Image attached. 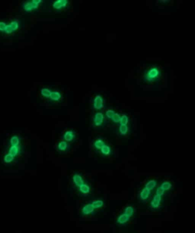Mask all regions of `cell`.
I'll return each instance as SVG.
<instances>
[{
    "label": "cell",
    "mask_w": 195,
    "mask_h": 233,
    "mask_svg": "<svg viewBox=\"0 0 195 233\" xmlns=\"http://www.w3.org/2000/svg\"><path fill=\"white\" fill-rule=\"evenodd\" d=\"M62 98V94L58 91H53L51 92L50 99L52 101H58Z\"/></svg>",
    "instance_id": "obj_15"
},
{
    "label": "cell",
    "mask_w": 195,
    "mask_h": 233,
    "mask_svg": "<svg viewBox=\"0 0 195 233\" xmlns=\"http://www.w3.org/2000/svg\"><path fill=\"white\" fill-rule=\"evenodd\" d=\"M10 146H19L20 139L17 135H14L11 137L9 141Z\"/></svg>",
    "instance_id": "obj_18"
},
{
    "label": "cell",
    "mask_w": 195,
    "mask_h": 233,
    "mask_svg": "<svg viewBox=\"0 0 195 233\" xmlns=\"http://www.w3.org/2000/svg\"><path fill=\"white\" fill-rule=\"evenodd\" d=\"M120 115L119 114L116 113L112 117V118L111 119L112 120V121L114 123H119L120 119Z\"/></svg>",
    "instance_id": "obj_28"
},
{
    "label": "cell",
    "mask_w": 195,
    "mask_h": 233,
    "mask_svg": "<svg viewBox=\"0 0 195 233\" xmlns=\"http://www.w3.org/2000/svg\"><path fill=\"white\" fill-rule=\"evenodd\" d=\"M94 210H95V209L92 207L91 204L90 203V204H86L85 205H84L82 207L81 212L83 215L88 216V215H90V214H92L94 213Z\"/></svg>",
    "instance_id": "obj_8"
},
{
    "label": "cell",
    "mask_w": 195,
    "mask_h": 233,
    "mask_svg": "<svg viewBox=\"0 0 195 233\" xmlns=\"http://www.w3.org/2000/svg\"><path fill=\"white\" fill-rule=\"evenodd\" d=\"M69 3V1L67 0H57L53 4V7L57 10H60L63 8H65Z\"/></svg>",
    "instance_id": "obj_6"
},
{
    "label": "cell",
    "mask_w": 195,
    "mask_h": 233,
    "mask_svg": "<svg viewBox=\"0 0 195 233\" xmlns=\"http://www.w3.org/2000/svg\"><path fill=\"white\" fill-rule=\"evenodd\" d=\"M159 75L160 71L157 68H152L146 73L144 77L147 81L152 82L157 79Z\"/></svg>",
    "instance_id": "obj_1"
},
{
    "label": "cell",
    "mask_w": 195,
    "mask_h": 233,
    "mask_svg": "<svg viewBox=\"0 0 195 233\" xmlns=\"http://www.w3.org/2000/svg\"><path fill=\"white\" fill-rule=\"evenodd\" d=\"M116 113V112L111 109H109L105 112V116H107L108 119H111L113 116Z\"/></svg>",
    "instance_id": "obj_27"
},
{
    "label": "cell",
    "mask_w": 195,
    "mask_h": 233,
    "mask_svg": "<svg viewBox=\"0 0 195 233\" xmlns=\"http://www.w3.org/2000/svg\"><path fill=\"white\" fill-rule=\"evenodd\" d=\"M21 151L20 146H10L8 150V153L12 155L14 157L17 156Z\"/></svg>",
    "instance_id": "obj_12"
},
{
    "label": "cell",
    "mask_w": 195,
    "mask_h": 233,
    "mask_svg": "<svg viewBox=\"0 0 195 233\" xmlns=\"http://www.w3.org/2000/svg\"><path fill=\"white\" fill-rule=\"evenodd\" d=\"M134 212H135L134 208L131 206H127L124 209V213H125L126 214H127V216H128L130 217H131L134 214Z\"/></svg>",
    "instance_id": "obj_21"
},
{
    "label": "cell",
    "mask_w": 195,
    "mask_h": 233,
    "mask_svg": "<svg viewBox=\"0 0 195 233\" xmlns=\"http://www.w3.org/2000/svg\"><path fill=\"white\" fill-rule=\"evenodd\" d=\"M51 90L48 88H42L41 90V95L45 98H50L51 94Z\"/></svg>",
    "instance_id": "obj_22"
},
{
    "label": "cell",
    "mask_w": 195,
    "mask_h": 233,
    "mask_svg": "<svg viewBox=\"0 0 195 233\" xmlns=\"http://www.w3.org/2000/svg\"><path fill=\"white\" fill-rule=\"evenodd\" d=\"M15 157H14L12 155H11L9 153H8L4 156L3 161L5 163H10L15 160Z\"/></svg>",
    "instance_id": "obj_25"
},
{
    "label": "cell",
    "mask_w": 195,
    "mask_h": 233,
    "mask_svg": "<svg viewBox=\"0 0 195 233\" xmlns=\"http://www.w3.org/2000/svg\"><path fill=\"white\" fill-rule=\"evenodd\" d=\"M57 150L60 151V152H65L67 151V150L69 148V145L68 143L65 142V141H60L58 144H57Z\"/></svg>",
    "instance_id": "obj_13"
},
{
    "label": "cell",
    "mask_w": 195,
    "mask_h": 233,
    "mask_svg": "<svg viewBox=\"0 0 195 233\" xmlns=\"http://www.w3.org/2000/svg\"><path fill=\"white\" fill-rule=\"evenodd\" d=\"M73 181L76 187H79L82 184H83L84 183V180L82 177V176L79 174H75L73 175V178H72Z\"/></svg>",
    "instance_id": "obj_9"
},
{
    "label": "cell",
    "mask_w": 195,
    "mask_h": 233,
    "mask_svg": "<svg viewBox=\"0 0 195 233\" xmlns=\"http://www.w3.org/2000/svg\"><path fill=\"white\" fill-rule=\"evenodd\" d=\"M101 153L105 156H108L111 153V148L107 145H105L100 150Z\"/></svg>",
    "instance_id": "obj_20"
},
{
    "label": "cell",
    "mask_w": 195,
    "mask_h": 233,
    "mask_svg": "<svg viewBox=\"0 0 195 233\" xmlns=\"http://www.w3.org/2000/svg\"><path fill=\"white\" fill-rule=\"evenodd\" d=\"M157 185V182L155 180H151L149 181L145 185V188L150 191L155 189Z\"/></svg>",
    "instance_id": "obj_16"
},
{
    "label": "cell",
    "mask_w": 195,
    "mask_h": 233,
    "mask_svg": "<svg viewBox=\"0 0 195 233\" xmlns=\"http://www.w3.org/2000/svg\"><path fill=\"white\" fill-rule=\"evenodd\" d=\"M13 31H13V30L12 29V26H10V24L6 25V29H5V32L6 33H7V34H11V33H12Z\"/></svg>",
    "instance_id": "obj_30"
},
{
    "label": "cell",
    "mask_w": 195,
    "mask_h": 233,
    "mask_svg": "<svg viewBox=\"0 0 195 233\" xmlns=\"http://www.w3.org/2000/svg\"><path fill=\"white\" fill-rule=\"evenodd\" d=\"M6 27V25L5 22H0V31H5Z\"/></svg>",
    "instance_id": "obj_31"
},
{
    "label": "cell",
    "mask_w": 195,
    "mask_h": 233,
    "mask_svg": "<svg viewBox=\"0 0 195 233\" xmlns=\"http://www.w3.org/2000/svg\"><path fill=\"white\" fill-rule=\"evenodd\" d=\"M104 106V100L101 95H97L93 100V107L96 110H101Z\"/></svg>",
    "instance_id": "obj_3"
},
{
    "label": "cell",
    "mask_w": 195,
    "mask_h": 233,
    "mask_svg": "<svg viewBox=\"0 0 195 233\" xmlns=\"http://www.w3.org/2000/svg\"><path fill=\"white\" fill-rule=\"evenodd\" d=\"M10 26H12V29H13L14 31H15L16 30H17L18 29L19 24H18V22L17 21H12V22L10 23Z\"/></svg>",
    "instance_id": "obj_29"
},
{
    "label": "cell",
    "mask_w": 195,
    "mask_h": 233,
    "mask_svg": "<svg viewBox=\"0 0 195 233\" xmlns=\"http://www.w3.org/2000/svg\"><path fill=\"white\" fill-rule=\"evenodd\" d=\"M41 2H42L41 0H33L31 2L30 1L26 2L23 5L24 9L26 12H30L33 10L37 9L38 5Z\"/></svg>",
    "instance_id": "obj_2"
},
{
    "label": "cell",
    "mask_w": 195,
    "mask_h": 233,
    "mask_svg": "<svg viewBox=\"0 0 195 233\" xmlns=\"http://www.w3.org/2000/svg\"><path fill=\"white\" fill-rule=\"evenodd\" d=\"M119 131L121 135H126L128 132V127L127 125H121L119 128Z\"/></svg>",
    "instance_id": "obj_24"
},
{
    "label": "cell",
    "mask_w": 195,
    "mask_h": 233,
    "mask_svg": "<svg viewBox=\"0 0 195 233\" xmlns=\"http://www.w3.org/2000/svg\"><path fill=\"white\" fill-rule=\"evenodd\" d=\"M129 121V119L128 117L127 116L123 114L120 116V121H119V123L120 125H127Z\"/></svg>",
    "instance_id": "obj_26"
},
{
    "label": "cell",
    "mask_w": 195,
    "mask_h": 233,
    "mask_svg": "<svg viewBox=\"0 0 195 233\" xmlns=\"http://www.w3.org/2000/svg\"><path fill=\"white\" fill-rule=\"evenodd\" d=\"M161 201H162V196L156 193V194L154 196L151 202V206L154 209L158 208L160 205Z\"/></svg>",
    "instance_id": "obj_7"
},
{
    "label": "cell",
    "mask_w": 195,
    "mask_h": 233,
    "mask_svg": "<svg viewBox=\"0 0 195 233\" xmlns=\"http://www.w3.org/2000/svg\"><path fill=\"white\" fill-rule=\"evenodd\" d=\"M151 194V191L150 190L146 189V188H143L140 192L139 194V197L140 199L142 201H146L147 200L150 196Z\"/></svg>",
    "instance_id": "obj_11"
},
{
    "label": "cell",
    "mask_w": 195,
    "mask_h": 233,
    "mask_svg": "<svg viewBox=\"0 0 195 233\" xmlns=\"http://www.w3.org/2000/svg\"><path fill=\"white\" fill-rule=\"evenodd\" d=\"M159 187L161 190L165 192L166 190H168L171 188L172 184L169 181H164L161 184V185Z\"/></svg>",
    "instance_id": "obj_23"
},
{
    "label": "cell",
    "mask_w": 195,
    "mask_h": 233,
    "mask_svg": "<svg viewBox=\"0 0 195 233\" xmlns=\"http://www.w3.org/2000/svg\"><path fill=\"white\" fill-rule=\"evenodd\" d=\"M91 204L92 205V206L94 209H97L101 208L103 206L104 202L101 200H94Z\"/></svg>",
    "instance_id": "obj_19"
},
{
    "label": "cell",
    "mask_w": 195,
    "mask_h": 233,
    "mask_svg": "<svg viewBox=\"0 0 195 233\" xmlns=\"http://www.w3.org/2000/svg\"><path fill=\"white\" fill-rule=\"evenodd\" d=\"M78 190L81 193L83 194H87L90 193V187L88 184L83 183L78 187Z\"/></svg>",
    "instance_id": "obj_14"
},
{
    "label": "cell",
    "mask_w": 195,
    "mask_h": 233,
    "mask_svg": "<svg viewBox=\"0 0 195 233\" xmlns=\"http://www.w3.org/2000/svg\"><path fill=\"white\" fill-rule=\"evenodd\" d=\"M104 115L101 112H97L95 114L93 118V123L94 126L99 127L102 125L104 122Z\"/></svg>",
    "instance_id": "obj_4"
},
{
    "label": "cell",
    "mask_w": 195,
    "mask_h": 233,
    "mask_svg": "<svg viewBox=\"0 0 195 233\" xmlns=\"http://www.w3.org/2000/svg\"><path fill=\"white\" fill-rule=\"evenodd\" d=\"M75 138V134L74 131L69 130L65 132L63 135V140L69 143L73 142Z\"/></svg>",
    "instance_id": "obj_5"
},
{
    "label": "cell",
    "mask_w": 195,
    "mask_h": 233,
    "mask_svg": "<svg viewBox=\"0 0 195 233\" xmlns=\"http://www.w3.org/2000/svg\"><path fill=\"white\" fill-rule=\"evenodd\" d=\"M105 145V142L103 141V139L99 138V139H96L94 142V147L95 148H96V150H101L102 148V147Z\"/></svg>",
    "instance_id": "obj_17"
},
{
    "label": "cell",
    "mask_w": 195,
    "mask_h": 233,
    "mask_svg": "<svg viewBox=\"0 0 195 233\" xmlns=\"http://www.w3.org/2000/svg\"><path fill=\"white\" fill-rule=\"evenodd\" d=\"M130 218H131L130 217H129L128 216L123 213L120 214L119 217L117 218V222L119 225H124L129 221Z\"/></svg>",
    "instance_id": "obj_10"
}]
</instances>
